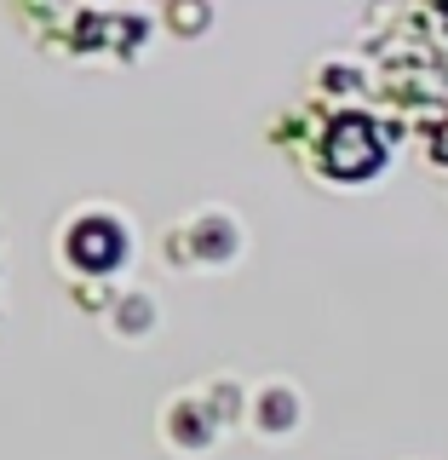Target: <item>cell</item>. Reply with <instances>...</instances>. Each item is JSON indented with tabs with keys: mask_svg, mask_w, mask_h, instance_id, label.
Instances as JSON below:
<instances>
[{
	"mask_svg": "<svg viewBox=\"0 0 448 460\" xmlns=\"http://www.w3.org/2000/svg\"><path fill=\"white\" fill-rule=\"evenodd\" d=\"M259 409H265V414H259V426H265L270 438H287V431L305 426V397H299L294 385H282V380L265 392V402H259Z\"/></svg>",
	"mask_w": 448,
	"mask_h": 460,
	"instance_id": "1",
	"label": "cell"
}]
</instances>
